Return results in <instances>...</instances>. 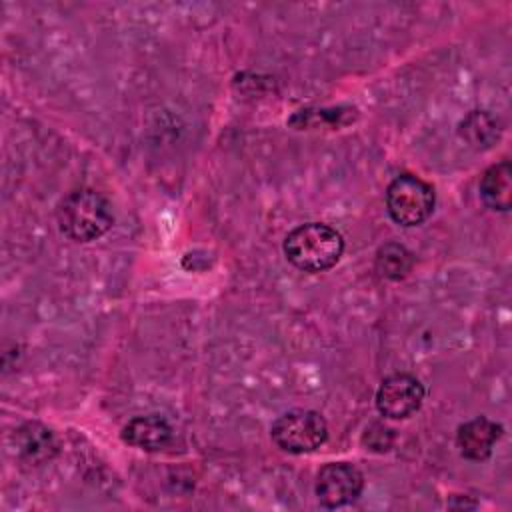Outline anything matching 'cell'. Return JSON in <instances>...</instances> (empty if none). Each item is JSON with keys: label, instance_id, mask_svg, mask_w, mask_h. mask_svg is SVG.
<instances>
[{"label": "cell", "instance_id": "obj_1", "mask_svg": "<svg viewBox=\"0 0 512 512\" xmlns=\"http://www.w3.org/2000/svg\"><path fill=\"white\" fill-rule=\"evenodd\" d=\"M56 220L62 234L70 240L92 242L112 228L114 214L110 202L100 192L80 188L60 200Z\"/></svg>", "mask_w": 512, "mask_h": 512}, {"label": "cell", "instance_id": "obj_2", "mask_svg": "<svg viewBox=\"0 0 512 512\" xmlns=\"http://www.w3.org/2000/svg\"><path fill=\"white\" fill-rule=\"evenodd\" d=\"M344 252L340 232L322 222L296 226L284 238V254L292 266L302 272H324L332 268Z\"/></svg>", "mask_w": 512, "mask_h": 512}, {"label": "cell", "instance_id": "obj_3", "mask_svg": "<svg viewBox=\"0 0 512 512\" xmlns=\"http://www.w3.org/2000/svg\"><path fill=\"white\" fill-rule=\"evenodd\" d=\"M436 194L432 184L414 176L400 174L386 188V208L390 218L400 226H418L434 210Z\"/></svg>", "mask_w": 512, "mask_h": 512}, {"label": "cell", "instance_id": "obj_4", "mask_svg": "<svg viewBox=\"0 0 512 512\" xmlns=\"http://www.w3.org/2000/svg\"><path fill=\"white\" fill-rule=\"evenodd\" d=\"M274 444L290 454H306L320 448L328 438V424L314 410H288L270 428Z\"/></svg>", "mask_w": 512, "mask_h": 512}, {"label": "cell", "instance_id": "obj_5", "mask_svg": "<svg viewBox=\"0 0 512 512\" xmlns=\"http://www.w3.org/2000/svg\"><path fill=\"white\" fill-rule=\"evenodd\" d=\"M424 400V386L412 374H390L386 376L376 392V408L384 418L404 420L412 416Z\"/></svg>", "mask_w": 512, "mask_h": 512}, {"label": "cell", "instance_id": "obj_6", "mask_svg": "<svg viewBox=\"0 0 512 512\" xmlns=\"http://www.w3.org/2000/svg\"><path fill=\"white\" fill-rule=\"evenodd\" d=\"M362 488V472L348 462L324 464L316 476V496L326 508H340L354 502Z\"/></svg>", "mask_w": 512, "mask_h": 512}, {"label": "cell", "instance_id": "obj_7", "mask_svg": "<svg viewBox=\"0 0 512 512\" xmlns=\"http://www.w3.org/2000/svg\"><path fill=\"white\" fill-rule=\"evenodd\" d=\"M12 446L16 456L32 466H40L52 460L58 452V442L50 428L38 422H26L12 434Z\"/></svg>", "mask_w": 512, "mask_h": 512}, {"label": "cell", "instance_id": "obj_8", "mask_svg": "<svg viewBox=\"0 0 512 512\" xmlns=\"http://www.w3.org/2000/svg\"><path fill=\"white\" fill-rule=\"evenodd\" d=\"M502 436V426L486 416L472 418L458 426L456 444L460 454L468 460H486L492 454L494 444Z\"/></svg>", "mask_w": 512, "mask_h": 512}, {"label": "cell", "instance_id": "obj_9", "mask_svg": "<svg viewBox=\"0 0 512 512\" xmlns=\"http://www.w3.org/2000/svg\"><path fill=\"white\" fill-rule=\"evenodd\" d=\"M122 440L134 448H140L146 452H156L170 444L172 428L158 414L136 416V418L128 420V424L122 428Z\"/></svg>", "mask_w": 512, "mask_h": 512}, {"label": "cell", "instance_id": "obj_10", "mask_svg": "<svg viewBox=\"0 0 512 512\" xmlns=\"http://www.w3.org/2000/svg\"><path fill=\"white\" fill-rule=\"evenodd\" d=\"M480 196L484 204L498 212H508L512 206V166L502 160L490 166L480 178Z\"/></svg>", "mask_w": 512, "mask_h": 512}, {"label": "cell", "instance_id": "obj_11", "mask_svg": "<svg viewBox=\"0 0 512 512\" xmlns=\"http://www.w3.org/2000/svg\"><path fill=\"white\" fill-rule=\"evenodd\" d=\"M458 132L468 142V146L476 150H486L500 138L498 120L484 110H472L468 116H464Z\"/></svg>", "mask_w": 512, "mask_h": 512}, {"label": "cell", "instance_id": "obj_12", "mask_svg": "<svg viewBox=\"0 0 512 512\" xmlns=\"http://www.w3.org/2000/svg\"><path fill=\"white\" fill-rule=\"evenodd\" d=\"M414 258L408 248L396 242H388L378 248L376 252V270L382 278L388 280H402L410 274Z\"/></svg>", "mask_w": 512, "mask_h": 512}, {"label": "cell", "instance_id": "obj_13", "mask_svg": "<svg viewBox=\"0 0 512 512\" xmlns=\"http://www.w3.org/2000/svg\"><path fill=\"white\" fill-rule=\"evenodd\" d=\"M394 430L380 424V422H374L370 424L366 430H364V436H362V444L366 446V450H372V452H388L394 444Z\"/></svg>", "mask_w": 512, "mask_h": 512}]
</instances>
